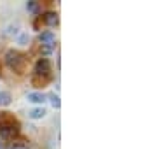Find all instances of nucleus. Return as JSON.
<instances>
[{"label": "nucleus", "mask_w": 157, "mask_h": 149, "mask_svg": "<svg viewBox=\"0 0 157 149\" xmlns=\"http://www.w3.org/2000/svg\"><path fill=\"white\" fill-rule=\"evenodd\" d=\"M9 149H30V146L25 140H17V142H12Z\"/></svg>", "instance_id": "obj_12"}, {"label": "nucleus", "mask_w": 157, "mask_h": 149, "mask_svg": "<svg viewBox=\"0 0 157 149\" xmlns=\"http://www.w3.org/2000/svg\"><path fill=\"white\" fill-rule=\"evenodd\" d=\"M16 133H17L16 121L9 118V112H2V118H0V137L11 139Z\"/></svg>", "instance_id": "obj_1"}, {"label": "nucleus", "mask_w": 157, "mask_h": 149, "mask_svg": "<svg viewBox=\"0 0 157 149\" xmlns=\"http://www.w3.org/2000/svg\"><path fill=\"white\" fill-rule=\"evenodd\" d=\"M35 75H39V77H47L51 72V63L47 58H40V60H37V63H35V69H33Z\"/></svg>", "instance_id": "obj_3"}, {"label": "nucleus", "mask_w": 157, "mask_h": 149, "mask_svg": "<svg viewBox=\"0 0 157 149\" xmlns=\"http://www.w3.org/2000/svg\"><path fill=\"white\" fill-rule=\"evenodd\" d=\"M54 39H56L54 34L49 32V30H47V32H42V34L39 35V40L42 42V44H54Z\"/></svg>", "instance_id": "obj_5"}, {"label": "nucleus", "mask_w": 157, "mask_h": 149, "mask_svg": "<svg viewBox=\"0 0 157 149\" xmlns=\"http://www.w3.org/2000/svg\"><path fill=\"white\" fill-rule=\"evenodd\" d=\"M6 63H7V67H9V69L16 70V72L21 74L23 63H25V56H23L21 53L14 51V49H9V51L6 53Z\"/></svg>", "instance_id": "obj_2"}, {"label": "nucleus", "mask_w": 157, "mask_h": 149, "mask_svg": "<svg viewBox=\"0 0 157 149\" xmlns=\"http://www.w3.org/2000/svg\"><path fill=\"white\" fill-rule=\"evenodd\" d=\"M42 19H44L45 25H49V26H56V25L59 23V18H58V14H56V12H52V11L45 12L44 16H42Z\"/></svg>", "instance_id": "obj_4"}, {"label": "nucleus", "mask_w": 157, "mask_h": 149, "mask_svg": "<svg viewBox=\"0 0 157 149\" xmlns=\"http://www.w3.org/2000/svg\"><path fill=\"white\" fill-rule=\"evenodd\" d=\"M54 46H56V44H42V46H40V53H42L44 56H47V54H51V53H52Z\"/></svg>", "instance_id": "obj_10"}, {"label": "nucleus", "mask_w": 157, "mask_h": 149, "mask_svg": "<svg viewBox=\"0 0 157 149\" xmlns=\"http://www.w3.org/2000/svg\"><path fill=\"white\" fill-rule=\"evenodd\" d=\"M28 102H32V103H44L45 102L44 93H28Z\"/></svg>", "instance_id": "obj_7"}, {"label": "nucleus", "mask_w": 157, "mask_h": 149, "mask_svg": "<svg viewBox=\"0 0 157 149\" xmlns=\"http://www.w3.org/2000/svg\"><path fill=\"white\" fill-rule=\"evenodd\" d=\"M49 100H51V105H52L54 109H59L61 102H59V97H58L56 93H51V95H49Z\"/></svg>", "instance_id": "obj_11"}, {"label": "nucleus", "mask_w": 157, "mask_h": 149, "mask_svg": "<svg viewBox=\"0 0 157 149\" xmlns=\"http://www.w3.org/2000/svg\"><path fill=\"white\" fill-rule=\"evenodd\" d=\"M26 9H28L32 14H39L40 6H39V2H35V0H28V2H26Z\"/></svg>", "instance_id": "obj_8"}, {"label": "nucleus", "mask_w": 157, "mask_h": 149, "mask_svg": "<svg viewBox=\"0 0 157 149\" xmlns=\"http://www.w3.org/2000/svg\"><path fill=\"white\" fill-rule=\"evenodd\" d=\"M30 40V37H28V34H21L19 35V39H17V44L19 46H26V42Z\"/></svg>", "instance_id": "obj_13"}, {"label": "nucleus", "mask_w": 157, "mask_h": 149, "mask_svg": "<svg viewBox=\"0 0 157 149\" xmlns=\"http://www.w3.org/2000/svg\"><path fill=\"white\" fill-rule=\"evenodd\" d=\"M6 34H7V35H16V34H17V25H11V26L7 28Z\"/></svg>", "instance_id": "obj_14"}, {"label": "nucleus", "mask_w": 157, "mask_h": 149, "mask_svg": "<svg viewBox=\"0 0 157 149\" xmlns=\"http://www.w3.org/2000/svg\"><path fill=\"white\" fill-rule=\"evenodd\" d=\"M28 116L32 118V119H42L45 116V109L44 107H37V109H32L28 112Z\"/></svg>", "instance_id": "obj_6"}, {"label": "nucleus", "mask_w": 157, "mask_h": 149, "mask_svg": "<svg viewBox=\"0 0 157 149\" xmlns=\"http://www.w3.org/2000/svg\"><path fill=\"white\" fill-rule=\"evenodd\" d=\"M11 93L9 91H0V105H9L11 103Z\"/></svg>", "instance_id": "obj_9"}]
</instances>
